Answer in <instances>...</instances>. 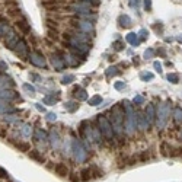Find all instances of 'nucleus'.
I'll use <instances>...</instances> for the list:
<instances>
[{
	"mask_svg": "<svg viewBox=\"0 0 182 182\" xmlns=\"http://www.w3.org/2000/svg\"><path fill=\"white\" fill-rule=\"evenodd\" d=\"M111 125L114 128V133L121 135L122 134V121L125 120V114L124 111L121 109L120 105H115L112 109H111Z\"/></svg>",
	"mask_w": 182,
	"mask_h": 182,
	"instance_id": "nucleus-1",
	"label": "nucleus"
},
{
	"mask_svg": "<svg viewBox=\"0 0 182 182\" xmlns=\"http://www.w3.org/2000/svg\"><path fill=\"white\" fill-rule=\"evenodd\" d=\"M122 108L125 111V125H127V133H133L135 125H137V117L133 111V106L130 105V102L124 101L122 104Z\"/></svg>",
	"mask_w": 182,
	"mask_h": 182,
	"instance_id": "nucleus-2",
	"label": "nucleus"
},
{
	"mask_svg": "<svg viewBox=\"0 0 182 182\" xmlns=\"http://www.w3.org/2000/svg\"><path fill=\"white\" fill-rule=\"evenodd\" d=\"M98 124H99V130H101L104 137L108 139V140H112V137H114V128H112L111 122L104 115H99L98 117Z\"/></svg>",
	"mask_w": 182,
	"mask_h": 182,
	"instance_id": "nucleus-3",
	"label": "nucleus"
},
{
	"mask_svg": "<svg viewBox=\"0 0 182 182\" xmlns=\"http://www.w3.org/2000/svg\"><path fill=\"white\" fill-rule=\"evenodd\" d=\"M72 152H73V154H74L76 162L82 163V162L86 160L87 153H86V149L83 147V144H82L80 140H73V143H72Z\"/></svg>",
	"mask_w": 182,
	"mask_h": 182,
	"instance_id": "nucleus-4",
	"label": "nucleus"
},
{
	"mask_svg": "<svg viewBox=\"0 0 182 182\" xmlns=\"http://www.w3.org/2000/svg\"><path fill=\"white\" fill-rule=\"evenodd\" d=\"M168 115H169V108L166 104H160L157 108V127L163 128L166 121H168Z\"/></svg>",
	"mask_w": 182,
	"mask_h": 182,
	"instance_id": "nucleus-5",
	"label": "nucleus"
},
{
	"mask_svg": "<svg viewBox=\"0 0 182 182\" xmlns=\"http://www.w3.org/2000/svg\"><path fill=\"white\" fill-rule=\"evenodd\" d=\"M18 42H19V35L10 28L9 32L6 34V38H5V45H6V48L15 50V47H16Z\"/></svg>",
	"mask_w": 182,
	"mask_h": 182,
	"instance_id": "nucleus-6",
	"label": "nucleus"
},
{
	"mask_svg": "<svg viewBox=\"0 0 182 182\" xmlns=\"http://www.w3.org/2000/svg\"><path fill=\"white\" fill-rule=\"evenodd\" d=\"M15 54L22 57V58H25L29 55V48H28V44L24 41V39H19V42L16 44V47H15Z\"/></svg>",
	"mask_w": 182,
	"mask_h": 182,
	"instance_id": "nucleus-7",
	"label": "nucleus"
},
{
	"mask_svg": "<svg viewBox=\"0 0 182 182\" xmlns=\"http://www.w3.org/2000/svg\"><path fill=\"white\" fill-rule=\"evenodd\" d=\"M70 9L74 10L76 13H79V15H89V13H90V6H89V3H86V2L74 3V5L70 6Z\"/></svg>",
	"mask_w": 182,
	"mask_h": 182,
	"instance_id": "nucleus-8",
	"label": "nucleus"
},
{
	"mask_svg": "<svg viewBox=\"0 0 182 182\" xmlns=\"http://www.w3.org/2000/svg\"><path fill=\"white\" fill-rule=\"evenodd\" d=\"M28 58H29V61H31L34 66H37V67H45V58H44V55H42L41 53L34 51V53H31V54L28 55Z\"/></svg>",
	"mask_w": 182,
	"mask_h": 182,
	"instance_id": "nucleus-9",
	"label": "nucleus"
},
{
	"mask_svg": "<svg viewBox=\"0 0 182 182\" xmlns=\"http://www.w3.org/2000/svg\"><path fill=\"white\" fill-rule=\"evenodd\" d=\"M51 61H53V66H54V69H55L57 72H63V70H64L66 63H64V60H63V55H61L60 53H57V54H53V58H51Z\"/></svg>",
	"mask_w": 182,
	"mask_h": 182,
	"instance_id": "nucleus-10",
	"label": "nucleus"
},
{
	"mask_svg": "<svg viewBox=\"0 0 182 182\" xmlns=\"http://www.w3.org/2000/svg\"><path fill=\"white\" fill-rule=\"evenodd\" d=\"M19 96H18V93L15 92V90H12V89H2L0 90V99L2 101H13V99H18Z\"/></svg>",
	"mask_w": 182,
	"mask_h": 182,
	"instance_id": "nucleus-11",
	"label": "nucleus"
},
{
	"mask_svg": "<svg viewBox=\"0 0 182 182\" xmlns=\"http://www.w3.org/2000/svg\"><path fill=\"white\" fill-rule=\"evenodd\" d=\"M74 24H76V26H77L82 32H86V34L93 32V25H92V22H89V20H77V22H74Z\"/></svg>",
	"mask_w": 182,
	"mask_h": 182,
	"instance_id": "nucleus-12",
	"label": "nucleus"
},
{
	"mask_svg": "<svg viewBox=\"0 0 182 182\" xmlns=\"http://www.w3.org/2000/svg\"><path fill=\"white\" fill-rule=\"evenodd\" d=\"M10 87H13V80L7 76L0 74V90L2 89H10Z\"/></svg>",
	"mask_w": 182,
	"mask_h": 182,
	"instance_id": "nucleus-13",
	"label": "nucleus"
},
{
	"mask_svg": "<svg viewBox=\"0 0 182 182\" xmlns=\"http://www.w3.org/2000/svg\"><path fill=\"white\" fill-rule=\"evenodd\" d=\"M154 117H156V114H154V106L152 104L147 105V109H146V120L149 124H153L154 122Z\"/></svg>",
	"mask_w": 182,
	"mask_h": 182,
	"instance_id": "nucleus-14",
	"label": "nucleus"
},
{
	"mask_svg": "<svg viewBox=\"0 0 182 182\" xmlns=\"http://www.w3.org/2000/svg\"><path fill=\"white\" fill-rule=\"evenodd\" d=\"M54 170L58 176H66V175H69V168H67L64 163H57L54 166Z\"/></svg>",
	"mask_w": 182,
	"mask_h": 182,
	"instance_id": "nucleus-15",
	"label": "nucleus"
},
{
	"mask_svg": "<svg viewBox=\"0 0 182 182\" xmlns=\"http://www.w3.org/2000/svg\"><path fill=\"white\" fill-rule=\"evenodd\" d=\"M34 139H35V141H38V143H45V141H47V133H45L44 130H41V128H38V130L35 131Z\"/></svg>",
	"mask_w": 182,
	"mask_h": 182,
	"instance_id": "nucleus-16",
	"label": "nucleus"
},
{
	"mask_svg": "<svg viewBox=\"0 0 182 182\" xmlns=\"http://www.w3.org/2000/svg\"><path fill=\"white\" fill-rule=\"evenodd\" d=\"M50 143L54 149L60 147V137H58V133L57 131H51L50 133Z\"/></svg>",
	"mask_w": 182,
	"mask_h": 182,
	"instance_id": "nucleus-17",
	"label": "nucleus"
},
{
	"mask_svg": "<svg viewBox=\"0 0 182 182\" xmlns=\"http://www.w3.org/2000/svg\"><path fill=\"white\" fill-rule=\"evenodd\" d=\"M137 122H139V128H140V130H147V128H149V122H147L146 117L143 115L141 112L137 114Z\"/></svg>",
	"mask_w": 182,
	"mask_h": 182,
	"instance_id": "nucleus-18",
	"label": "nucleus"
},
{
	"mask_svg": "<svg viewBox=\"0 0 182 182\" xmlns=\"http://www.w3.org/2000/svg\"><path fill=\"white\" fill-rule=\"evenodd\" d=\"M10 26H9V22L5 19H0V38H3L7 32H9Z\"/></svg>",
	"mask_w": 182,
	"mask_h": 182,
	"instance_id": "nucleus-19",
	"label": "nucleus"
},
{
	"mask_svg": "<svg viewBox=\"0 0 182 182\" xmlns=\"http://www.w3.org/2000/svg\"><path fill=\"white\" fill-rule=\"evenodd\" d=\"M29 157L34 159V160H37V162H39V163H44V162H45L44 156H42L38 150H29Z\"/></svg>",
	"mask_w": 182,
	"mask_h": 182,
	"instance_id": "nucleus-20",
	"label": "nucleus"
},
{
	"mask_svg": "<svg viewBox=\"0 0 182 182\" xmlns=\"http://www.w3.org/2000/svg\"><path fill=\"white\" fill-rule=\"evenodd\" d=\"M15 109L6 102V101H2L0 99V114H7V112H13Z\"/></svg>",
	"mask_w": 182,
	"mask_h": 182,
	"instance_id": "nucleus-21",
	"label": "nucleus"
},
{
	"mask_svg": "<svg viewBox=\"0 0 182 182\" xmlns=\"http://www.w3.org/2000/svg\"><path fill=\"white\" fill-rule=\"evenodd\" d=\"M18 28L22 31V32H24V34H28L29 32V29H31V26H29V24H28V22L26 20H24V19H22V20H18Z\"/></svg>",
	"mask_w": 182,
	"mask_h": 182,
	"instance_id": "nucleus-22",
	"label": "nucleus"
},
{
	"mask_svg": "<svg viewBox=\"0 0 182 182\" xmlns=\"http://www.w3.org/2000/svg\"><path fill=\"white\" fill-rule=\"evenodd\" d=\"M73 93H74V96L79 99V101H85L86 98H87V95H86V92L82 89V87H74V90H73Z\"/></svg>",
	"mask_w": 182,
	"mask_h": 182,
	"instance_id": "nucleus-23",
	"label": "nucleus"
},
{
	"mask_svg": "<svg viewBox=\"0 0 182 182\" xmlns=\"http://www.w3.org/2000/svg\"><path fill=\"white\" fill-rule=\"evenodd\" d=\"M118 22H120V25L124 26V28H128V26L131 25V19H130L127 15H121L120 19H118Z\"/></svg>",
	"mask_w": 182,
	"mask_h": 182,
	"instance_id": "nucleus-24",
	"label": "nucleus"
},
{
	"mask_svg": "<svg viewBox=\"0 0 182 182\" xmlns=\"http://www.w3.org/2000/svg\"><path fill=\"white\" fill-rule=\"evenodd\" d=\"M80 179L83 181V182H87L90 178H92V172H90V168H87V169H83L82 172H80Z\"/></svg>",
	"mask_w": 182,
	"mask_h": 182,
	"instance_id": "nucleus-25",
	"label": "nucleus"
},
{
	"mask_svg": "<svg viewBox=\"0 0 182 182\" xmlns=\"http://www.w3.org/2000/svg\"><path fill=\"white\" fill-rule=\"evenodd\" d=\"M127 41H128L131 45H139V42H140V39H139L137 34H133V32L127 35Z\"/></svg>",
	"mask_w": 182,
	"mask_h": 182,
	"instance_id": "nucleus-26",
	"label": "nucleus"
},
{
	"mask_svg": "<svg viewBox=\"0 0 182 182\" xmlns=\"http://www.w3.org/2000/svg\"><path fill=\"white\" fill-rule=\"evenodd\" d=\"M92 134H93V140H95L98 144H101V143H102V135H101L102 133H101V130H99V128H93V130H92Z\"/></svg>",
	"mask_w": 182,
	"mask_h": 182,
	"instance_id": "nucleus-27",
	"label": "nucleus"
},
{
	"mask_svg": "<svg viewBox=\"0 0 182 182\" xmlns=\"http://www.w3.org/2000/svg\"><path fill=\"white\" fill-rule=\"evenodd\" d=\"M173 117H175V121H176V122H182V108H179V106L175 108Z\"/></svg>",
	"mask_w": 182,
	"mask_h": 182,
	"instance_id": "nucleus-28",
	"label": "nucleus"
},
{
	"mask_svg": "<svg viewBox=\"0 0 182 182\" xmlns=\"http://www.w3.org/2000/svg\"><path fill=\"white\" fill-rule=\"evenodd\" d=\"M20 131H22V135H24V137H26V139H28V137H31V134H32L31 127H29V125H26V124H25L24 127H22V130H20Z\"/></svg>",
	"mask_w": 182,
	"mask_h": 182,
	"instance_id": "nucleus-29",
	"label": "nucleus"
},
{
	"mask_svg": "<svg viewBox=\"0 0 182 182\" xmlns=\"http://www.w3.org/2000/svg\"><path fill=\"white\" fill-rule=\"evenodd\" d=\"M90 172H92V175H93L95 178H101V176H104V172H102L99 168H96V166H92V168H90Z\"/></svg>",
	"mask_w": 182,
	"mask_h": 182,
	"instance_id": "nucleus-30",
	"label": "nucleus"
},
{
	"mask_svg": "<svg viewBox=\"0 0 182 182\" xmlns=\"http://www.w3.org/2000/svg\"><path fill=\"white\" fill-rule=\"evenodd\" d=\"M77 108H79V105H77L76 102H67V104H66V109L69 111V112H74Z\"/></svg>",
	"mask_w": 182,
	"mask_h": 182,
	"instance_id": "nucleus-31",
	"label": "nucleus"
},
{
	"mask_svg": "<svg viewBox=\"0 0 182 182\" xmlns=\"http://www.w3.org/2000/svg\"><path fill=\"white\" fill-rule=\"evenodd\" d=\"M101 102H102V98H101L99 95L93 96L92 99H89V105H92V106H96V105H99Z\"/></svg>",
	"mask_w": 182,
	"mask_h": 182,
	"instance_id": "nucleus-32",
	"label": "nucleus"
},
{
	"mask_svg": "<svg viewBox=\"0 0 182 182\" xmlns=\"http://www.w3.org/2000/svg\"><path fill=\"white\" fill-rule=\"evenodd\" d=\"M3 120H5L6 122H16L19 118H18V115H12V114H6V115L3 117Z\"/></svg>",
	"mask_w": 182,
	"mask_h": 182,
	"instance_id": "nucleus-33",
	"label": "nucleus"
},
{
	"mask_svg": "<svg viewBox=\"0 0 182 182\" xmlns=\"http://www.w3.org/2000/svg\"><path fill=\"white\" fill-rule=\"evenodd\" d=\"M160 150H162V154H163V156H168V154H169V152H170V146H169L168 143H162Z\"/></svg>",
	"mask_w": 182,
	"mask_h": 182,
	"instance_id": "nucleus-34",
	"label": "nucleus"
},
{
	"mask_svg": "<svg viewBox=\"0 0 182 182\" xmlns=\"http://www.w3.org/2000/svg\"><path fill=\"white\" fill-rule=\"evenodd\" d=\"M74 80V76L73 74H67V76H64L63 79H61V83L63 85H69V83H72Z\"/></svg>",
	"mask_w": 182,
	"mask_h": 182,
	"instance_id": "nucleus-35",
	"label": "nucleus"
},
{
	"mask_svg": "<svg viewBox=\"0 0 182 182\" xmlns=\"http://www.w3.org/2000/svg\"><path fill=\"white\" fill-rule=\"evenodd\" d=\"M22 87H24V90H26V92H28L29 95H34V93H35V87H34V86H31V85H28V83H25Z\"/></svg>",
	"mask_w": 182,
	"mask_h": 182,
	"instance_id": "nucleus-36",
	"label": "nucleus"
},
{
	"mask_svg": "<svg viewBox=\"0 0 182 182\" xmlns=\"http://www.w3.org/2000/svg\"><path fill=\"white\" fill-rule=\"evenodd\" d=\"M16 147L19 150H22V152H29V144L28 143H18Z\"/></svg>",
	"mask_w": 182,
	"mask_h": 182,
	"instance_id": "nucleus-37",
	"label": "nucleus"
},
{
	"mask_svg": "<svg viewBox=\"0 0 182 182\" xmlns=\"http://www.w3.org/2000/svg\"><path fill=\"white\" fill-rule=\"evenodd\" d=\"M112 47L115 48V51H121V50L124 48V44H122L121 41H115V42L112 44Z\"/></svg>",
	"mask_w": 182,
	"mask_h": 182,
	"instance_id": "nucleus-38",
	"label": "nucleus"
},
{
	"mask_svg": "<svg viewBox=\"0 0 182 182\" xmlns=\"http://www.w3.org/2000/svg\"><path fill=\"white\" fill-rule=\"evenodd\" d=\"M117 73H118V72H117V67H109L108 72H106V76L111 77V76H115Z\"/></svg>",
	"mask_w": 182,
	"mask_h": 182,
	"instance_id": "nucleus-39",
	"label": "nucleus"
},
{
	"mask_svg": "<svg viewBox=\"0 0 182 182\" xmlns=\"http://www.w3.org/2000/svg\"><path fill=\"white\" fill-rule=\"evenodd\" d=\"M140 160L141 162H146V160H149V159H150V154H149V152H143L141 154H140Z\"/></svg>",
	"mask_w": 182,
	"mask_h": 182,
	"instance_id": "nucleus-40",
	"label": "nucleus"
},
{
	"mask_svg": "<svg viewBox=\"0 0 182 182\" xmlns=\"http://www.w3.org/2000/svg\"><path fill=\"white\" fill-rule=\"evenodd\" d=\"M143 102H144V98H143L141 95H137V96L134 98V104H135V105H139V104H143Z\"/></svg>",
	"mask_w": 182,
	"mask_h": 182,
	"instance_id": "nucleus-41",
	"label": "nucleus"
},
{
	"mask_svg": "<svg viewBox=\"0 0 182 182\" xmlns=\"http://www.w3.org/2000/svg\"><path fill=\"white\" fill-rule=\"evenodd\" d=\"M168 79H169L172 83H178V80H179V77H178L176 74H173V73H172V74H168Z\"/></svg>",
	"mask_w": 182,
	"mask_h": 182,
	"instance_id": "nucleus-42",
	"label": "nucleus"
},
{
	"mask_svg": "<svg viewBox=\"0 0 182 182\" xmlns=\"http://www.w3.org/2000/svg\"><path fill=\"white\" fill-rule=\"evenodd\" d=\"M55 101H57V98H54V96H47V98L44 99L45 104H54Z\"/></svg>",
	"mask_w": 182,
	"mask_h": 182,
	"instance_id": "nucleus-43",
	"label": "nucleus"
},
{
	"mask_svg": "<svg viewBox=\"0 0 182 182\" xmlns=\"http://www.w3.org/2000/svg\"><path fill=\"white\" fill-rule=\"evenodd\" d=\"M141 79L150 80V79H153V74H152V73H143V74H141Z\"/></svg>",
	"mask_w": 182,
	"mask_h": 182,
	"instance_id": "nucleus-44",
	"label": "nucleus"
},
{
	"mask_svg": "<svg viewBox=\"0 0 182 182\" xmlns=\"http://www.w3.org/2000/svg\"><path fill=\"white\" fill-rule=\"evenodd\" d=\"M55 118H57V115H55V114H53V112H50L48 115H47V120L48 121H55Z\"/></svg>",
	"mask_w": 182,
	"mask_h": 182,
	"instance_id": "nucleus-45",
	"label": "nucleus"
},
{
	"mask_svg": "<svg viewBox=\"0 0 182 182\" xmlns=\"http://www.w3.org/2000/svg\"><path fill=\"white\" fill-rule=\"evenodd\" d=\"M153 54H154L153 50H147V51L144 53V57H146V58H150V57H153Z\"/></svg>",
	"mask_w": 182,
	"mask_h": 182,
	"instance_id": "nucleus-46",
	"label": "nucleus"
},
{
	"mask_svg": "<svg viewBox=\"0 0 182 182\" xmlns=\"http://www.w3.org/2000/svg\"><path fill=\"white\" fill-rule=\"evenodd\" d=\"M144 7H146V10L152 9V2H150V0H144Z\"/></svg>",
	"mask_w": 182,
	"mask_h": 182,
	"instance_id": "nucleus-47",
	"label": "nucleus"
},
{
	"mask_svg": "<svg viewBox=\"0 0 182 182\" xmlns=\"http://www.w3.org/2000/svg\"><path fill=\"white\" fill-rule=\"evenodd\" d=\"M9 175H7V172L3 169V168H0V178H7Z\"/></svg>",
	"mask_w": 182,
	"mask_h": 182,
	"instance_id": "nucleus-48",
	"label": "nucleus"
},
{
	"mask_svg": "<svg viewBox=\"0 0 182 182\" xmlns=\"http://www.w3.org/2000/svg\"><path fill=\"white\" fill-rule=\"evenodd\" d=\"M124 86H125L124 82H117V83H115V89H118V90H120V89H124Z\"/></svg>",
	"mask_w": 182,
	"mask_h": 182,
	"instance_id": "nucleus-49",
	"label": "nucleus"
},
{
	"mask_svg": "<svg viewBox=\"0 0 182 182\" xmlns=\"http://www.w3.org/2000/svg\"><path fill=\"white\" fill-rule=\"evenodd\" d=\"M79 181H80V179H79V176H77V175H74V173H73V175H70V182H79Z\"/></svg>",
	"mask_w": 182,
	"mask_h": 182,
	"instance_id": "nucleus-50",
	"label": "nucleus"
},
{
	"mask_svg": "<svg viewBox=\"0 0 182 182\" xmlns=\"http://www.w3.org/2000/svg\"><path fill=\"white\" fill-rule=\"evenodd\" d=\"M0 70L2 72H5V70H7V66L3 63V61H0Z\"/></svg>",
	"mask_w": 182,
	"mask_h": 182,
	"instance_id": "nucleus-51",
	"label": "nucleus"
},
{
	"mask_svg": "<svg viewBox=\"0 0 182 182\" xmlns=\"http://www.w3.org/2000/svg\"><path fill=\"white\" fill-rule=\"evenodd\" d=\"M140 35H141V39H144V38L147 37V31H146V29H141V31H140Z\"/></svg>",
	"mask_w": 182,
	"mask_h": 182,
	"instance_id": "nucleus-52",
	"label": "nucleus"
},
{
	"mask_svg": "<svg viewBox=\"0 0 182 182\" xmlns=\"http://www.w3.org/2000/svg\"><path fill=\"white\" fill-rule=\"evenodd\" d=\"M181 152H182V149H175V150H173V152H172L170 154H172V156H178V154H179Z\"/></svg>",
	"mask_w": 182,
	"mask_h": 182,
	"instance_id": "nucleus-53",
	"label": "nucleus"
},
{
	"mask_svg": "<svg viewBox=\"0 0 182 182\" xmlns=\"http://www.w3.org/2000/svg\"><path fill=\"white\" fill-rule=\"evenodd\" d=\"M154 69H156L157 72H160V69H162V66H160V64H159V63L156 61V63H154Z\"/></svg>",
	"mask_w": 182,
	"mask_h": 182,
	"instance_id": "nucleus-54",
	"label": "nucleus"
},
{
	"mask_svg": "<svg viewBox=\"0 0 182 182\" xmlns=\"http://www.w3.org/2000/svg\"><path fill=\"white\" fill-rule=\"evenodd\" d=\"M5 134H6V131H5L3 128H0V135H2V137H5Z\"/></svg>",
	"mask_w": 182,
	"mask_h": 182,
	"instance_id": "nucleus-55",
	"label": "nucleus"
},
{
	"mask_svg": "<svg viewBox=\"0 0 182 182\" xmlns=\"http://www.w3.org/2000/svg\"><path fill=\"white\" fill-rule=\"evenodd\" d=\"M181 135H182V134H181Z\"/></svg>",
	"mask_w": 182,
	"mask_h": 182,
	"instance_id": "nucleus-56",
	"label": "nucleus"
}]
</instances>
